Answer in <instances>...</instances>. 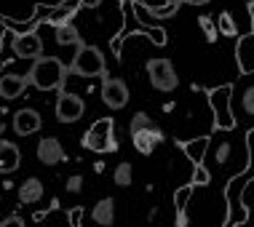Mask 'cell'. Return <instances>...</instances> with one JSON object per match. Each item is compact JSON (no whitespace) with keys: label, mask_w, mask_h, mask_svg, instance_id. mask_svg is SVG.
I'll list each match as a JSON object with an SVG mask.
<instances>
[{"label":"cell","mask_w":254,"mask_h":227,"mask_svg":"<svg viewBox=\"0 0 254 227\" xmlns=\"http://www.w3.org/2000/svg\"><path fill=\"white\" fill-rule=\"evenodd\" d=\"M80 217H83V211H80V209H72V214H70L72 227H80Z\"/></svg>","instance_id":"30"},{"label":"cell","mask_w":254,"mask_h":227,"mask_svg":"<svg viewBox=\"0 0 254 227\" xmlns=\"http://www.w3.org/2000/svg\"><path fill=\"white\" fill-rule=\"evenodd\" d=\"M166 136H163V131H161V126L158 123H153L150 128H142V131H134L131 134V142H134V150L139 155H145V158H150L158 150V144H161Z\"/></svg>","instance_id":"13"},{"label":"cell","mask_w":254,"mask_h":227,"mask_svg":"<svg viewBox=\"0 0 254 227\" xmlns=\"http://www.w3.org/2000/svg\"><path fill=\"white\" fill-rule=\"evenodd\" d=\"M11 126H13V134H16V136H32L35 131H40L43 118H40V113L35 107H22V110L13 113Z\"/></svg>","instance_id":"11"},{"label":"cell","mask_w":254,"mask_h":227,"mask_svg":"<svg viewBox=\"0 0 254 227\" xmlns=\"http://www.w3.org/2000/svg\"><path fill=\"white\" fill-rule=\"evenodd\" d=\"M27 78H30V86H35L38 91H59L70 78V70L57 57H38L32 59Z\"/></svg>","instance_id":"2"},{"label":"cell","mask_w":254,"mask_h":227,"mask_svg":"<svg viewBox=\"0 0 254 227\" xmlns=\"http://www.w3.org/2000/svg\"><path fill=\"white\" fill-rule=\"evenodd\" d=\"M54 40H57V46H78L80 32L72 22H62V24H54Z\"/></svg>","instance_id":"19"},{"label":"cell","mask_w":254,"mask_h":227,"mask_svg":"<svg viewBox=\"0 0 254 227\" xmlns=\"http://www.w3.org/2000/svg\"><path fill=\"white\" fill-rule=\"evenodd\" d=\"M209 182H211L209 171H206L203 166H195V174H193V184H198V187H203V184H209Z\"/></svg>","instance_id":"27"},{"label":"cell","mask_w":254,"mask_h":227,"mask_svg":"<svg viewBox=\"0 0 254 227\" xmlns=\"http://www.w3.org/2000/svg\"><path fill=\"white\" fill-rule=\"evenodd\" d=\"M22 166V150L8 139H0V174H13Z\"/></svg>","instance_id":"17"},{"label":"cell","mask_w":254,"mask_h":227,"mask_svg":"<svg viewBox=\"0 0 254 227\" xmlns=\"http://www.w3.org/2000/svg\"><path fill=\"white\" fill-rule=\"evenodd\" d=\"M121 11H123V19H126V27H123V30H121V35L113 40V54H118V57H121V43H123V38L134 35V32L150 35L155 46H163V43H166V32H163L161 27H147V24H142L139 19H136V13H134V3H131V0L121 3Z\"/></svg>","instance_id":"4"},{"label":"cell","mask_w":254,"mask_h":227,"mask_svg":"<svg viewBox=\"0 0 254 227\" xmlns=\"http://www.w3.org/2000/svg\"><path fill=\"white\" fill-rule=\"evenodd\" d=\"M99 96H102V105L107 110H123L131 99V91H128L126 80L121 78H102V86H99Z\"/></svg>","instance_id":"7"},{"label":"cell","mask_w":254,"mask_h":227,"mask_svg":"<svg viewBox=\"0 0 254 227\" xmlns=\"http://www.w3.org/2000/svg\"><path fill=\"white\" fill-rule=\"evenodd\" d=\"M0 206H3V195H0Z\"/></svg>","instance_id":"37"},{"label":"cell","mask_w":254,"mask_h":227,"mask_svg":"<svg viewBox=\"0 0 254 227\" xmlns=\"http://www.w3.org/2000/svg\"><path fill=\"white\" fill-rule=\"evenodd\" d=\"M27 88H30V78H27V75H19V72H11V70L0 75V99L13 102V99H19V96H24Z\"/></svg>","instance_id":"14"},{"label":"cell","mask_w":254,"mask_h":227,"mask_svg":"<svg viewBox=\"0 0 254 227\" xmlns=\"http://www.w3.org/2000/svg\"><path fill=\"white\" fill-rule=\"evenodd\" d=\"M190 195H193V184H185V187L177 190V195H174V206H177V211H185V209H188Z\"/></svg>","instance_id":"26"},{"label":"cell","mask_w":254,"mask_h":227,"mask_svg":"<svg viewBox=\"0 0 254 227\" xmlns=\"http://www.w3.org/2000/svg\"><path fill=\"white\" fill-rule=\"evenodd\" d=\"M201 166L209 171L211 179H217L219 174H225L228 179L244 174V169L249 166L246 131H241V128H217L209 136Z\"/></svg>","instance_id":"1"},{"label":"cell","mask_w":254,"mask_h":227,"mask_svg":"<svg viewBox=\"0 0 254 227\" xmlns=\"http://www.w3.org/2000/svg\"><path fill=\"white\" fill-rule=\"evenodd\" d=\"M153 123H155V120L150 118V113H145V110H139V113H134V115H131V120H128V134L142 131V128H150Z\"/></svg>","instance_id":"23"},{"label":"cell","mask_w":254,"mask_h":227,"mask_svg":"<svg viewBox=\"0 0 254 227\" xmlns=\"http://www.w3.org/2000/svg\"><path fill=\"white\" fill-rule=\"evenodd\" d=\"M83 113H86V102L80 99L78 94L59 88L57 105H54V115H57V120L59 123H75V120L83 118Z\"/></svg>","instance_id":"8"},{"label":"cell","mask_w":254,"mask_h":227,"mask_svg":"<svg viewBox=\"0 0 254 227\" xmlns=\"http://www.w3.org/2000/svg\"><path fill=\"white\" fill-rule=\"evenodd\" d=\"M105 54L99 51L97 46H88L80 40L78 46H75V57L70 61V75H78V78H99V75H105Z\"/></svg>","instance_id":"3"},{"label":"cell","mask_w":254,"mask_h":227,"mask_svg":"<svg viewBox=\"0 0 254 227\" xmlns=\"http://www.w3.org/2000/svg\"><path fill=\"white\" fill-rule=\"evenodd\" d=\"M99 3H102V0H83L80 5H83V8H97Z\"/></svg>","instance_id":"32"},{"label":"cell","mask_w":254,"mask_h":227,"mask_svg":"<svg viewBox=\"0 0 254 227\" xmlns=\"http://www.w3.org/2000/svg\"><path fill=\"white\" fill-rule=\"evenodd\" d=\"M185 3H190V5H206L209 0H185Z\"/></svg>","instance_id":"34"},{"label":"cell","mask_w":254,"mask_h":227,"mask_svg":"<svg viewBox=\"0 0 254 227\" xmlns=\"http://www.w3.org/2000/svg\"><path fill=\"white\" fill-rule=\"evenodd\" d=\"M249 13H252V32L238 38V46H236V61H238L241 75L254 72V3H252Z\"/></svg>","instance_id":"12"},{"label":"cell","mask_w":254,"mask_h":227,"mask_svg":"<svg viewBox=\"0 0 254 227\" xmlns=\"http://www.w3.org/2000/svg\"><path fill=\"white\" fill-rule=\"evenodd\" d=\"M206 144H209V136H201V139H193V142H182V153L188 155L195 166H201L203 153H206Z\"/></svg>","instance_id":"20"},{"label":"cell","mask_w":254,"mask_h":227,"mask_svg":"<svg viewBox=\"0 0 254 227\" xmlns=\"http://www.w3.org/2000/svg\"><path fill=\"white\" fill-rule=\"evenodd\" d=\"M86 150L91 153H115L118 150V139H115V123L113 118H99L80 139Z\"/></svg>","instance_id":"6"},{"label":"cell","mask_w":254,"mask_h":227,"mask_svg":"<svg viewBox=\"0 0 254 227\" xmlns=\"http://www.w3.org/2000/svg\"><path fill=\"white\" fill-rule=\"evenodd\" d=\"M147 70V78H150V86L161 94H174L180 88V72H177L174 61L166 59V57H155V59H147L145 64Z\"/></svg>","instance_id":"5"},{"label":"cell","mask_w":254,"mask_h":227,"mask_svg":"<svg viewBox=\"0 0 254 227\" xmlns=\"http://www.w3.org/2000/svg\"><path fill=\"white\" fill-rule=\"evenodd\" d=\"M198 27L203 30V38H206V43H217V24H214V19L211 16H198Z\"/></svg>","instance_id":"25"},{"label":"cell","mask_w":254,"mask_h":227,"mask_svg":"<svg viewBox=\"0 0 254 227\" xmlns=\"http://www.w3.org/2000/svg\"><path fill=\"white\" fill-rule=\"evenodd\" d=\"M94 171H97V174H102V171H105V163L97 161V163H94Z\"/></svg>","instance_id":"33"},{"label":"cell","mask_w":254,"mask_h":227,"mask_svg":"<svg viewBox=\"0 0 254 227\" xmlns=\"http://www.w3.org/2000/svg\"><path fill=\"white\" fill-rule=\"evenodd\" d=\"M0 227H27V222L19 214H8L3 222H0Z\"/></svg>","instance_id":"28"},{"label":"cell","mask_w":254,"mask_h":227,"mask_svg":"<svg viewBox=\"0 0 254 227\" xmlns=\"http://www.w3.org/2000/svg\"><path fill=\"white\" fill-rule=\"evenodd\" d=\"M209 105L214 110L217 128H236V118L230 113V86H219L209 91Z\"/></svg>","instance_id":"9"},{"label":"cell","mask_w":254,"mask_h":227,"mask_svg":"<svg viewBox=\"0 0 254 227\" xmlns=\"http://www.w3.org/2000/svg\"><path fill=\"white\" fill-rule=\"evenodd\" d=\"M190 225V217H188V209L185 211H177V219H174V227H188Z\"/></svg>","instance_id":"29"},{"label":"cell","mask_w":254,"mask_h":227,"mask_svg":"<svg viewBox=\"0 0 254 227\" xmlns=\"http://www.w3.org/2000/svg\"><path fill=\"white\" fill-rule=\"evenodd\" d=\"M35 158L43 163V166H57V163L67 161L64 147H62V142L57 139V136H43V139L38 142V147H35Z\"/></svg>","instance_id":"15"},{"label":"cell","mask_w":254,"mask_h":227,"mask_svg":"<svg viewBox=\"0 0 254 227\" xmlns=\"http://www.w3.org/2000/svg\"><path fill=\"white\" fill-rule=\"evenodd\" d=\"M3 128H5V126H3V120H0V134H3Z\"/></svg>","instance_id":"36"},{"label":"cell","mask_w":254,"mask_h":227,"mask_svg":"<svg viewBox=\"0 0 254 227\" xmlns=\"http://www.w3.org/2000/svg\"><path fill=\"white\" fill-rule=\"evenodd\" d=\"M83 187H86V176L83 174H70L64 179V192L67 195H80Z\"/></svg>","instance_id":"24"},{"label":"cell","mask_w":254,"mask_h":227,"mask_svg":"<svg viewBox=\"0 0 254 227\" xmlns=\"http://www.w3.org/2000/svg\"><path fill=\"white\" fill-rule=\"evenodd\" d=\"M3 30H5V27H3V24H0V40H3Z\"/></svg>","instance_id":"35"},{"label":"cell","mask_w":254,"mask_h":227,"mask_svg":"<svg viewBox=\"0 0 254 227\" xmlns=\"http://www.w3.org/2000/svg\"><path fill=\"white\" fill-rule=\"evenodd\" d=\"M158 211H161L158 206H153V209L147 211V222H155V219H158Z\"/></svg>","instance_id":"31"},{"label":"cell","mask_w":254,"mask_h":227,"mask_svg":"<svg viewBox=\"0 0 254 227\" xmlns=\"http://www.w3.org/2000/svg\"><path fill=\"white\" fill-rule=\"evenodd\" d=\"M43 195H46V184L40 182L38 176H27V179L16 187V198L22 206H32V203L43 201Z\"/></svg>","instance_id":"16"},{"label":"cell","mask_w":254,"mask_h":227,"mask_svg":"<svg viewBox=\"0 0 254 227\" xmlns=\"http://www.w3.org/2000/svg\"><path fill=\"white\" fill-rule=\"evenodd\" d=\"M91 219H94V225H99V227H113L115 225V198H110V195L99 198L91 209Z\"/></svg>","instance_id":"18"},{"label":"cell","mask_w":254,"mask_h":227,"mask_svg":"<svg viewBox=\"0 0 254 227\" xmlns=\"http://www.w3.org/2000/svg\"><path fill=\"white\" fill-rule=\"evenodd\" d=\"M217 32H222V35H228V38H241V32H238V27H236V22H233V16L228 11L225 13H219V19H217Z\"/></svg>","instance_id":"22"},{"label":"cell","mask_w":254,"mask_h":227,"mask_svg":"<svg viewBox=\"0 0 254 227\" xmlns=\"http://www.w3.org/2000/svg\"><path fill=\"white\" fill-rule=\"evenodd\" d=\"M113 182L118 184V187H131V182H134V166L128 161H121L118 166H115L113 171Z\"/></svg>","instance_id":"21"},{"label":"cell","mask_w":254,"mask_h":227,"mask_svg":"<svg viewBox=\"0 0 254 227\" xmlns=\"http://www.w3.org/2000/svg\"><path fill=\"white\" fill-rule=\"evenodd\" d=\"M11 48H13V57L19 59H38L43 57V38L38 35V30L22 32V35L11 38Z\"/></svg>","instance_id":"10"}]
</instances>
